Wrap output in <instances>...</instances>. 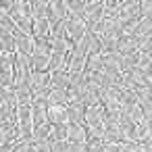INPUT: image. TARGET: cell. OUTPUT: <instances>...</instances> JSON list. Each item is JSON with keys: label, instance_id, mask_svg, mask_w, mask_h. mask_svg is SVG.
<instances>
[{"label": "cell", "instance_id": "cell-2", "mask_svg": "<svg viewBox=\"0 0 152 152\" xmlns=\"http://www.w3.org/2000/svg\"><path fill=\"white\" fill-rule=\"evenodd\" d=\"M104 19V0H86V15L83 21L88 25V29H92L96 23H100Z\"/></svg>", "mask_w": 152, "mask_h": 152}, {"label": "cell", "instance_id": "cell-1", "mask_svg": "<svg viewBox=\"0 0 152 152\" xmlns=\"http://www.w3.org/2000/svg\"><path fill=\"white\" fill-rule=\"evenodd\" d=\"M88 48L83 42L75 44L73 50L69 52V58H67V71L69 73H81L86 71V63H88Z\"/></svg>", "mask_w": 152, "mask_h": 152}, {"label": "cell", "instance_id": "cell-16", "mask_svg": "<svg viewBox=\"0 0 152 152\" xmlns=\"http://www.w3.org/2000/svg\"><path fill=\"white\" fill-rule=\"evenodd\" d=\"M50 15V2L46 0H34L31 2V17L34 19H48Z\"/></svg>", "mask_w": 152, "mask_h": 152}, {"label": "cell", "instance_id": "cell-25", "mask_svg": "<svg viewBox=\"0 0 152 152\" xmlns=\"http://www.w3.org/2000/svg\"><path fill=\"white\" fill-rule=\"evenodd\" d=\"M86 152H104V142H100V140L88 142L86 144Z\"/></svg>", "mask_w": 152, "mask_h": 152}, {"label": "cell", "instance_id": "cell-14", "mask_svg": "<svg viewBox=\"0 0 152 152\" xmlns=\"http://www.w3.org/2000/svg\"><path fill=\"white\" fill-rule=\"evenodd\" d=\"M46 102H48V106H69L71 104L67 90H52V88H50V94H48Z\"/></svg>", "mask_w": 152, "mask_h": 152}, {"label": "cell", "instance_id": "cell-12", "mask_svg": "<svg viewBox=\"0 0 152 152\" xmlns=\"http://www.w3.org/2000/svg\"><path fill=\"white\" fill-rule=\"evenodd\" d=\"M69 83H71V73L67 69L50 73V88L52 90H69Z\"/></svg>", "mask_w": 152, "mask_h": 152}, {"label": "cell", "instance_id": "cell-7", "mask_svg": "<svg viewBox=\"0 0 152 152\" xmlns=\"http://www.w3.org/2000/svg\"><path fill=\"white\" fill-rule=\"evenodd\" d=\"M31 121H34V127L48 123V102L46 100H34L31 102Z\"/></svg>", "mask_w": 152, "mask_h": 152}, {"label": "cell", "instance_id": "cell-18", "mask_svg": "<svg viewBox=\"0 0 152 152\" xmlns=\"http://www.w3.org/2000/svg\"><path fill=\"white\" fill-rule=\"evenodd\" d=\"M50 131H52V125H40V127H34V133H31V142L34 144H42V142H48L50 140Z\"/></svg>", "mask_w": 152, "mask_h": 152}, {"label": "cell", "instance_id": "cell-3", "mask_svg": "<svg viewBox=\"0 0 152 152\" xmlns=\"http://www.w3.org/2000/svg\"><path fill=\"white\" fill-rule=\"evenodd\" d=\"M88 31L90 29H88V25H86L83 19H77V17H69L67 19V40L73 46L79 44V42H83V38H86Z\"/></svg>", "mask_w": 152, "mask_h": 152}, {"label": "cell", "instance_id": "cell-22", "mask_svg": "<svg viewBox=\"0 0 152 152\" xmlns=\"http://www.w3.org/2000/svg\"><path fill=\"white\" fill-rule=\"evenodd\" d=\"M119 4V0H104V19H117Z\"/></svg>", "mask_w": 152, "mask_h": 152}, {"label": "cell", "instance_id": "cell-15", "mask_svg": "<svg viewBox=\"0 0 152 152\" xmlns=\"http://www.w3.org/2000/svg\"><path fill=\"white\" fill-rule=\"evenodd\" d=\"M50 21L48 19H34V29H31V36L36 40H44V38H50Z\"/></svg>", "mask_w": 152, "mask_h": 152}, {"label": "cell", "instance_id": "cell-24", "mask_svg": "<svg viewBox=\"0 0 152 152\" xmlns=\"http://www.w3.org/2000/svg\"><path fill=\"white\" fill-rule=\"evenodd\" d=\"M140 17H142V19H146V17L152 19V2H150V0L140 2Z\"/></svg>", "mask_w": 152, "mask_h": 152}, {"label": "cell", "instance_id": "cell-8", "mask_svg": "<svg viewBox=\"0 0 152 152\" xmlns=\"http://www.w3.org/2000/svg\"><path fill=\"white\" fill-rule=\"evenodd\" d=\"M34 48H36V38L34 36H25V34H19V31L15 34V52L31 56Z\"/></svg>", "mask_w": 152, "mask_h": 152}, {"label": "cell", "instance_id": "cell-23", "mask_svg": "<svg viewBox=\"0 0 152 152\" xmlns=\"http://www.w3.org/2000/svg\"><path fill=\"white\" fill-rule=\"evenodd\" d=\"M67 129H69V125H56V127H52V131H50V142H52V144H56V142H67Z\"/></svg>", "mask_w": 152, "mask_h": 152}, {"label": "cell", "instance_id": "cell-5", "mask_svg": "<svg viewBox=\"0 0 152 152\" xmlns=\"http://www.w3.org/2000/svg\"><path fill=\"white\" fill-rule=\"evenodd\" d=\"M117 19L121 23L125 21H133V19H142L140 17V2H135V0H123V2L119 4V15Z\"/></svg>", "mask_w": 152, "mask_h": 152}, {"label": "cell", "instance_id": "cell-21", "mask_svg": "<svg viewBox=\"0 0 152 152\" xmlns=\"http://www.w3.org/2000/svg\"><path fill=\"white\" fill-rule=\"evenodd\" d=\"M0 98L9 106H17V92L15 86H0Z\"/></svg>", "mask_w": 152, "mask_h": 152}, {"label": "cell", "instance_id": "cell-10", "mask_svg": "<svg viewBox=\"0 0 152 152\" xmlns=\"http://www.w3.org/2000/svg\"><path fill=\"white\" fill-rule=\"evenodd\" d=\"M48 125H69L67 106H48Z\"/></svg>", "mask_w": 152, "mask_h": 152}, {"label": "cell", "instance_id": "cell-20", "mask_svg": "<svg viewBox=\"0 0 152 152\" xmlns=\"http://www.w3.org/2000/svg\"><path fill=\"white\" fill-rule=\"evenodd\" d=\"M135 67H140V52H133V54H125L123 58H121V73H127V71H131V69H135Z\"/></svg>", "mask_w": 152, "mask_h": 152}, {"label": "cell", "instance_id": "cell-13", "mask_svg": "<svg viewBox=\"0 0 152 152\" xmlns=\"http://www.w3.org/2000/svg\"><path fill=\"white\" fill-rule=\"evenodd\" d=\"M67 142H71V144H88L86 125H69V129H67Z\"/></svg>", "mask_w": 152, "mask_h": 152}, {"label": "cell", "instance_id": "cell-4", "mask_svg": "<svg viewBox=\"0 0 152 152\" xmlns=\"http://www.w3.org/2000/svg\"><path fill=\"white\" fill-rule=\"evenodd\" d=\"M140 46H142V40L133 34H123L119 40H117V52L119 54H133V52H140Z\"/></svg>", "mask_w": 152, "mask_h": 152}, {"label": "cell", "instance_id": "cell-19", "mask_svg": "<svg viewBox=\"0 0 152 152\" xmlns=\"http://www.w3.org/2000/svg\"><path fill=\"white\" fill-rule=\"evenodd\" d=\"M0 52L15 54V36L9 31H2V29H0Z\"/></svg>", "mask_w": 152, "mask_h": 152}, {"label": "cell", "instance_id": "cell-6", "mask_svg": "<svg viewBox=\"0 0 152 152\" xmlns=\"http://www.w3.org/2000/svg\"><path fill=\"white\" fill-rule=\"evenodd\" d=\"M69 19V11H67V0H52L50 2V15H48V21H50V27Z\"/></svg>", "mask_w": 152, "mask_h": 152}, {"label": "cell", "instance_id": "cell-9", "mask_svg": "<svg viewBox=\"0 0 152 152\" xmlns=\"http://www.w3.org/2000/svg\"><path fill=\"white\" fill-rule=\"evenodd\" d=\"M69 125H86V106L81 102H71L67 106Z\"/></svg>", "mask_w": 152, "mask_h": 152}, {"label": "cell", "instance_id": "cell-17", "mask_svg": "<svg viewBox=\"0 0 152 152\" xmlns=\"http://www.w3.org/2000/svg\"><path fill=\"white\" fill-rule=\"evenodd\" d=\"M67 11H69V17L83 19V15H86V0H67Z\"/></svg>", "mask_w": 152, "mask_h": 152}, {"label": "cell", "instance_id": "cell-11", "mask_svg": "<svg viewBox=\"0 0 152 152\" xmlns=\"http://www.w3.org/2000/svg\"><path fill=\"white\" fill-rule=\"evenodd\" d=\"M125 142V131L121 129L119 123H110L104 127V144H123Z\"/></svg>", "mask_w": 152, "mask_h": 152}]
</instances>
